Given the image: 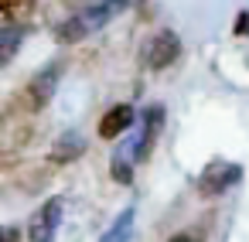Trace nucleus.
<instances>
[{
	"mask_svg": "<svg viewBox=\"0 0 249 242\" xmlns=\"http://www.w3.org/2000/svg\"><path fill=\"white\" fill-rule=\"evenodd\" d=\"M178 55H181V41H178V35L174 31H157L150 41H147V48H143V58H147V65L150 69H167V65H174L178 62Z\"/></svg>",
	"mask_w": 249,
	"mask_h": 242,
	"instance_id": "2",
	"label": "nucleus"
},
{
	"mask_svg": "<svg viewBox=\"0 0 249 242\" xmlns=\"http://www.w3.org/2000/svg\"><path fill=\"white\" fill-rule=\"evenodd\" d=\"M160 126H164V109H160V106H150L147 116H143V133H140V140L133 143V160H143V157L150 154V147H154Z\"/></svg>",
	"mask_w": 249,
	"mask_h": 242,
	"instance_id": "6",
	"label": "nucleus"
},
{
	"mask_svg": "<svg viewBox=\"0 0 249 242\" xmlns=\"http://www.w3.org/2000/svg\"><path fill=\"white\" fill-rule=\"evenodd\" d=\"M130 225H133V208H126L123 215H120V222L103 235V242H126V235H130Z\"/></svg>",
	"mask_w": 249,
	"mask_h": 242,
	"instance_id": "11",
	"label": "nucleus"
},
{
	"mask_svg": "<svg viewBox=\"0 0 249 242\" xmlns=\"http://www.w3.org/2000/svg\"><path fill=\"white\" fill-rule=\"evenodd\" d=\"M130 123H133V109L130 106H116V109H109L103 120H99V137H120L123 130H130Z\"/></svg>",
	"mask_w": 249,
	"mask_h": 242,
	"instance_id": "7",
	"label": "nucleus"
},
{
	"mask_svg": "<svg viewBox=\"0 0 249 242\" xmlns=\"http://www.w3.org/2000/svg\"><path fill=\"white\" fill-rule=\"evenodd\" d=\"M249 31V14H239L235 17V35H246Z\"/></svg>",
	"mask_w": 249,
	"mask_h": 242,
	"instance_id": "12",
	"label": "nucleus"
},
{
	"mask_svg": "<svg viewBox=\"0 0 249 242\" xmlns=\"http://www.w3.org/2000/svg\"><path fill=\"white\" fill-rule=\"evenodd\" d=\"M239 174H242V171H239L235 164H229V160H212V164L201 171V177H198V191L208 194V198H212V194H222L225 188H232V184L239 181Z\"/></svg>",
	"mask_w": 249,
	"mask_h": 242,
	"instance_id": "3",
	"label": "nucleus"
},
{
	"mask_svg": "<svg viewBox=\"0 0 249 242\" xmlns=\"http://www.w3.org/2000/svg\"><path fill=\"white\" fill-rule=\"evenodd\" d=\"M21 38H24V31L21 28H14V24H7L4 28V35H0V62H11L14 58V52H18V45H21Z\"/></svg>",
	"mask_w": 249,
	"mask_h": 242,
	"instance_id": "10",
	"label": "nucleus"
},
{
	"mask_svg": "<svg viewBox=\"0 0 249 242\" xmlns=\"http://www.w3.org/2000/svg\"><path fill=\"white\" fill-rule=\"evenodd\" d=\"M58 222H62V201L52 198V201H45V205L35 211L31 225H28V239H31V242H52Z\"/></svg>",
	"mask_w": 249,
	"mask_h": 242,
	"instance_id": "4",
	"label": "nucleus"
},
{
	"mask_svg": "<svg viewBox=\"0 0 249 242\" xmlns=\"http://www.w3.org/2000/svg\"><path fill=\"white\" fill-rule=\"evenodd\" d=\"M55 89H58V69H55V65H48V69H41V72L31 79V86H28L24 99H28V106H31V109H41V106L55 96Z\"/></svg>",
	"mask_w": 249,
	"mask_h": 242,
	"instance_id": "5",
	"label": "nucleus"
},
{
	"mask_svg": "<svg viewBox=\"0 0 249 242\" xmlns=\"http://www.w3.org/2000/svg\"><path fill=\"white\" fill-rule=\"evenodd\" d=\"M167 242H198V239H195L191 232H178V235H174V239H167Z\"/></svg>",
	"mask_w": 249,
	"mask_h": 242,
	"instance_id": "13",
	"label": "nucleus"
},
{
	"mask_svg": "<svg viewBox=\"0 0 249 242\" xmlns=\"http://www.w3.org/2000/svg\"><path fill=\"white\" fill-rule=\"evenodd\" d=\"M82 150H86V143H82V137H79V133H65V137H62V140L55 143V150H52V157L65 164V160H75V157H79Z\"/></svg>",
	"mask_w": 249,
	"mask_h": 242,
	"instance_id": "8",
	"label": "nucleus"
},
{
	"mask_svg": "<svg viewBox=\"0 0 249 242\" xmlns=\"http://www.w3.org/2000/svg\"><path fill=\"white\" fill-rule=\"evenodd\" d=\"M35 11V0H0V14H4L7 24L28 21V14Z\"/></svg>",
	"mask_w": 249,
	"mask_h": 242,
	"instance_id": "9",
	"label": "nucleus"
},
{
	"mask_svg": "<svg viewBox=\"0 0 249 242\" xmlns=\"http://www.w3.org/2000/svg\"><path fill=\"white\" fill-rule=\"evenodd\" d=\"M123 7H126V0H99L96 7H89V11H82V14L69 17V21H62V24L55 28V38H58L62 45H75V41H82L86 35H92L96 28H103L109 17H116Z\"/></svg>",
	"mask_w": 249,
	"mask_h": 242,
	"instance_id": "1",
	"label": "nucleus"
},
{
	"mask_svg": "<svg viewBox=\"0 0 249 242\" xmlns=\"http://www.w3.org/2000/svg\"><path fill=\"white\" fill-rule=\"evenodd\" d=\"M4 242H18V228H7L4 232Z\"/></svg>",
	"mask_w": 249,
	"mask_h": 242,
	"instance_id": "14",
	"label": "nucleus"
}]
</instances>
